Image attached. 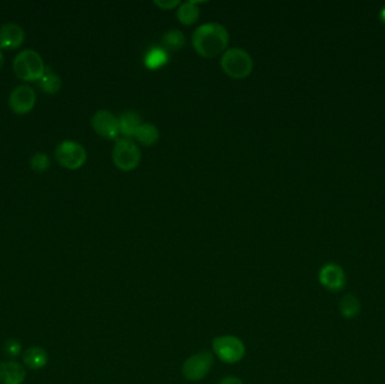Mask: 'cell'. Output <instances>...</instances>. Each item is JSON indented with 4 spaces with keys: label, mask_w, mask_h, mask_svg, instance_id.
I'll use <instances>...</instances> for the list:
<instances>
[{
    "label": "cell",
    "mask_w": 385,
    "mask_h": 384,
    "mask_svg": "<svg viewBox=\"0 0 385 384\" xmlns=\"http://www.w3.org/2000/svg\"><path fill=\"white\" fill-rule=\"evenodd\" d=\"M142 153L133 139L119 137L113 146L112 159L114 165L122 171H134L141 162Z\"/></svg>",
    "instance_id": "cell-4"
},
{
    "label": "cell",
    "mask_w": 385,
    "mask_h": 384,
    "mask_svg": "<svg viewBox=\"0 0 385 384\" xmlns=\"http://www.w3.org/2000/svg\"><path fill=\"white\" fill-rule=\"evenodd\" d=\"M23 361L30 369H42L48 363V353L41 347H30L25 352Z\"/></svg>",
    "instance_id": "cell-17"
},
{
    "label": "cell",
    "mask_w": 385,
    "mask_h": 384,
    "mask_svg": "<svg viewBox=\"0 0 385 384\" xmlns=\"http://www.w3.org/2000/svg\"><path fill=\"white\" fill-rule=\"evenodd\" d=\"M120 131L123 137L133 139L140 125L142 124L141 116L134 111H125L119 116Z\"/></svg>",
    "instance_id": "cell-13"
},
{
    "label": "cell",
    "mask_w": 385,
    "mask_h": 384,
    "mask_svg": "<svg viewBox=\"0 0 385 384\" xmlns=\"http://www.w3.org/2000/svg\"><path fill=\"white\" fill-rule=\"evenodd\" d=\"M50 166L49 157L42 153H37L30 159V167L37 173H44Z\"/></svg>",
    "instance_id": "cell-21"
},
{
    "label": "cell",
    "mask_w": 385,
    "mask_h": 384,
    "mask_svg": "<svg viewBox=\"0 0 385 384\" xmlns=\"http://www.w3.org/2000/svg\"><path fill=\"white\" fill-rule=\"evenodd\" d=\"M3 61H5V59H3V53L0 51V70H1V68H3Z\"/></svg>",
    "instance_id": "cell-25"
},
{
    "label": "cell",
    "mask_w": 385,
    "mask_h": 384,
    "mask_svg": "<svg viewBox=\"0 0 385 384\" xmlns=\"http://www.w3.org/2000/svg\"><path fill=\"white\" fill-rule=\"evenodd\" d=\"M37 103V95L30 86L16 87L10 96V106L12 112L19 115L30 113Z\"/></svg>",
    "instance_id": "cell-9"
},
{
    "label": "cell",
    "mask_w": 385,
    "mask_h": 384,
    "mask_svg": "<svg viewBox=\"0 0 385 384\" xmlns=\"http://www.w3.org/2000/svg\"><path fill=\"white\" fill-rule=\"evenodd\" d=\"M160 137L159 128L153 123H144L140 125L137 133L134 135L138 144L144 146H152L157 144Z\"/></svg>",
    "instance_id": "cell-15"
},
{
    "label": "cell",
    "mask_w": 385,
    "mask_h": 384,
    "mask_svg": "<svg viewBox=\"0 0 385 384\" xmlns=\"http://www.w3.org/2000/svg\"><path fill=\"white\" fill-rule=\"evenodd\" d=\"M214 358L207 351L200 352L188 357L182 364V372L187 381L198 382L207 378L212 369Z\"/></svg>",
    "instance_id": "cell-7"
},
{
    "label": "cell",
    "mask_w": 385,
    "mask_h": 384,
    "mask_svg": "<svg viewBox=\"0 0 385 384\" xmlns=\"http://www.w3.org/2000/svg\"><path fill=\"white\" fill-rule=\"evenodd\" d=\"M182 1L179 0H155L153 5L162 10H171L178 8Z\"/></svg>",
    "instance_id": "cell-22"
},
{
    "label": "cell",
    "mask_w": 385,
    "mask_h": 384,
    "mask_svg": "<svg viewBox=\"0 0 385 384\" xmlns=\"http://www.w3.org/2000/svg\"><path fill=\"white\" fill-rule=\"evenodd\" d=\"M218 384H245L237 376H227V378H222Z\"/></svg>",
    "instance_id": "cell-24"
},
{
    "label": "cell",
    "mask_w": 385,
    "mask_h": 384,
    "mask_svg": "<svg viewBox=\"0 0 385 384\" xmlns=\"http://www.w3.org/2000/svg\"><path fill=\"white\" fill-rule=\"evenodd\" d=\"M340 314L347 319L357 317L361 312V302L354 294H346L340 300Z\"/></svg>",
    "instance_id": "cell-20"
},
{
    "label": "cell",
    "mask_w": 385,
    "mask_h": 384,
    "mask_svg": "<svg viewBox=\"0 0 385 384\" xmlns=\"http://www.w3.org/2000/svg\"><path fill=\"white\" fill-rule=\"evenodd\" d=\"M55 158L62 167L77 171L85 165L87 153L85 148L76 141H64L55 149Z\"/></svg>",
    "instance_id": "cell-6"
},
{
    "label": "cell",
    "mask_w": 385,
    "mask_h": 384,
    "mask_svg": "<svg viewBox=\"0 0 385 384\" xmlns=\"http://www.w3.org/2000/svg\"><path fill=\"white\" fill-rule=\"evenodd\" d=\"M5 353L8 354L10 356H16L21 353V346L17 340H14V339H10L5 345Z\"/></svg>",
    "instance_id": "cell-23"
},
{
    "label": "cell",
    "mask_w": 385,
    "mask_h": 384,
    "mask_svg": "<svg viewBox=\"0 0 385 384\" xmlns=\"http://www.w3.org/2000/svg\"><path fill=\"white\" fill-rule=\"evenodd\" d=\"M230 35L227 28L216 21H207L195 28L191 34V44L200 57L216 58L227 51Z\"/></svg>",
    "instance_id": "cell-1"
},
{
    "label": "cell",
    "mask_w": 385,
    "mask_h": 384,
    "mask_svg": "<svg viewBox=\"0 0 385 384\" xmlns=\"http://www.w3.org/2000/svg\"><path fill=\"white\" fill-rule=\"evenodd\" d=\"M319 282L322 287L330 292H338L343 290L346 284V275L339 265L329 262L322 266L319 271Z\"/></svg>",
    "instance_id": "cell-10"
},
{
    "label": "cell",
    "mask_w": 385,
    "mask_h": 384,
    "mask_svg": "<svg viewBox=\"0 0 385 384\" xmlns=\"http://www.w3.org/2000/svg\"><path fill=\"white\" fill-rule=\"evenodd\" d=\"M162 43V48L169 51H178L182 49V46H185V35L182 34V31L179 30H168L166 33L162 35L161 39Z\"/></svg>",
    "instance_id": "cell-19"
},
{
    "label": "cell",
    "mask_w": 385,
    "mask_h": 384,
    "mask_svg": "<svg viewBox=\"0 0 385 384\" xmlns=\"http://www.w3.org/2000/svg\"><path fill=\"white\" fill-rule=\"evenodd\" d=\"M381 19L385 23V7L383 8L382 12H381Z\"/></svg>",
    "instance_id": "cell-26"
},
{
    "label": "cell",
    "mask_w": 385,
    "mask_h": 384,
    "mask_svg": "<svg viewBox=\"0 0 385 384\" xmlns=\"http://www.w3.org/2000/svg\"><path fill=\"white\" fill-rule=\"evenodd\" d=\"M220 66L223 73L232 79H245L254 70V60L246 50L229 48L221 55Z\"/></svg>",
    "instance_id": "cell-2"
},
{
    "label": "cell",
    "mask_w": 385,
    "mask_h": 384,
    "mask_svg": "<svg viewBox=\"0 0 385 384\" xmlns=\"http://www.w3.org/2000/svg\"><path fill=\"white\" fill-rule=\"evenodd\" d=\"M25 376L24 367L17 362L6 361L0 363V384H21Z\"/></svg>",
    "instance_id": "cell-12"
},
{
    "label": "cell",
    "mask_w": 385,
    "mask_h": 384,
    "mask_svg": "<svg viewBox=\"0 0 385 384\" xmlns=\"http://www.w3.org/2000/svg\"><path fill=\"white\" fill-rule=\"evenodd\" d=\"M25 41V32L19 25L8 23L0 28V49H17Z\"/></svg>",
    "instance_id": "cell-11"
},
{
    "label": "cell",
    "mask_w": 385,
    "mask_h": 384,
    "mask_svg": "<svg viewBox=\"0 0 385 384\" xmlns=\"http://www.w3.org/2000/svg\"><path fill=\"white\" fill-rule=\"evenodd\" d=\"M200 3V1H193V0L180 3L177 8V19L179 23L186 26L196 23L200 14V7H198Z\"/></svg>",
    "instance_id": "cell-14"
},
{
    "label": "cell",
    "mask_w": 385,
    "mask_h": 384,
    "mask_svg": "<svg viewBox=\"0 0 385 384\" xmlns=\"http://www.w3.org/2000/svg\"><path fill=\"white\" fill-rule=\"evenodd\" d=\"M168 60H169L168 51L162 46H151L144 55V64L151 70L164 67L165 64H168Z\"/></svg>",
    "instance_id": "cell-16"
},
{
    "label": "cell",
    "mask_w": 385,
    "mask_h": 384,
    "mask_svg": "<svg viewBox=\"0 0 385 384\" xmlns=\"http://www.w3.org/2000/svg\"><path fill=\"white\" fill-rule=\"evenodd\" d=\"M212 349L223 363L237 364L246 355V346L237 336H218L213 339Z\"/></svg>",
    "instance_id": "cell-5"
},
{
    "label": "cell",
    "mask_w": 385,
    "mask_h": 384,
    "mask_svg": "<svg viewBox=\"0 0 385 384\" xmlns=\"http://www.w3.org/2000/svg\"><path fill=\"white\" fill-rule=\"evenodd\" d=\"M39 87L46 94L55 95L59 93L62 87V81L60 77L52 70L51 68H46V71L37 81Z\"/></svg>",
    "instance_id": "cell-18"
},
{
    "label": "cell",
    "mask_w": 385,
    "mask_h": 384,
    "mask_svg": "<svg viewBox=\"0 0 385 384\" xmlns=\"http://www.w3.org/2000/svg\"><path fill=\"white\" fill-rule=\"evenodd\" d=\"M91 126L100 137L107 140L119 139V135H121L119 116H116L111 111H97L91 117Z\"/></svg>",
    "instance_id": "cell-8"
},
{
    "label": "cell",
    "mask_w": 385,
    "mask_h": 384,
    "mask_svg": "<svg viewBox=\"0 0 385 384\" xmlns=\"http://www.w3.org/2000/svg\"><path fill=\"white\" fill-rule=\"evenodd\" d=\"M12 67L16 76L25 81H39L46 68L42 57L34 50H24L16 55Z\"/></svg>",
    "instance_id": "cell-3"
}]
</instances>
